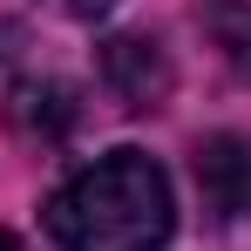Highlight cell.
Here are the masks:
<instances>
[{
    "instance_id": "cell-2",
    "label": "cell",
    "mask_w": 251,
    "mask_h": 251,
    "mask_svg": "<svg viewBox=\"0 0 251 251\" xmlns=\"http://www.w3.org/2000/svg\"><path fill=\"white\" fill-rule=\"evenodd\" d=\"M170 54L150 34H116V41H102V88L123 102V109H156L170 95Z\"/></svg>"
},
{
    "instance_id": "cell-5",
    "label": "cell",
    "mask_w": 251,
    "mask_h": 251,
    "mask_svg": "<svg viewBox=\"0 0 251 251\" xmlns=\"http://www.w3.org/2000/svg\"><path fill=\"white\" fill-rule=\"evenodd\" d=\"M197 21H204L210 48H217V54L251 82V0H204Z\"/></svg>"
},
{
    "instance_id": "cell-1",
    "label": "cell",
    "mask_w": 251,
    "mask_h": 251,
    "mask_svg": "<svg viewBox=\"0 0 251 251\" xmlns=\"http://www.w3.org/2000/svg\"><path fill=\"white\" fill-rule=\"evenodd\" d=\"M170 224V176L143 150H109L48 197V238L61 251H163Z\"/></svg>"
},
{
    "instance_id": "cell-3",
    "label": "cell",
    "mask_w": 251,
    "mask_h": 251,
    "mask_svg": "<svg viewBox=\"0 0 251 251\" xmlns=\"http://www.w3.org/2000/svg\"><path fill=\"white\" fill-rule=\"evenodd\" d=\"M197 176H204L210 204L224 217H251V136H217L197 156Z\"/></svg>"
},
{
    "instance_id": "cell-4",
    "label": "cell",
    "mask_w": 251,
    "mask_h": 251,
    "mask_svg": "<svg viewBox=\"0 0 251 251\" xmlns=\"http://www.w3.org/2000/svg\"><path fill=\"white\" fill-rule=\"evenodd\" d=\"M7 116H14L21 136H34V143H61L82 109H75V88L68 82H21L14 102H7Z\"/></svg>"
},
{
    "instance_id": "cell-7",
    "label": "cell",
    "mask_w": 251,
    "mask_h": 251,
    "mask_svg": "<svg viewBox=\"0 0 251 251\" xmlns=\"http://www.w3.org/2000/svg\"><path fill=\"white\" fill-rule=\"evenodd\" d=\"M0 251H27V245H21V238H14V231H0Z\"/></svg>"
},
{
    "instance_id": "cell-6",
    "label": "cell",
    "mask_w": 251,
    "mask_h": 251,
    "mask_svg": "<svg viewBox=\"0 0 251 251\" xmlns=\"http://www.w3.org/2000/svg\"><path fill=\"white\" fill-rule=\"evenodd\" d=\"M61 7H68V14H109L116 0H61Z\"/></svg>"
}]
</instances>
